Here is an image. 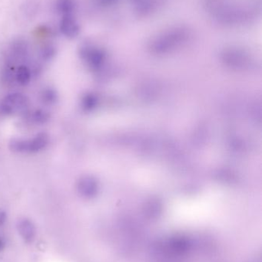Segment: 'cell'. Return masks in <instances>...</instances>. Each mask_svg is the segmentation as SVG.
<instances>
[{
    "mask_svg": "<svg viewBox=\"0 0 262 262\" xmlns=\"http://www.w3.org/2000/svg\"><path fill=\"white\" fill-rule=\"evenodd\" d=\"M60 30L62 33L69 38H74L79 34V26H78L74 15H66L62 17L60 21Z\"/></svg>",
    "mask_w": 262,
    "mask_h": 262,
    "instance_id": "obj_3",
    "label": "cell"
},
{
    "mask_svg": "<svg viewBox=\"0 0 262 262\" xmlns=\"http://www.w3.org/2000/svg\"><path fill=\"white\" fill-rule=\"evenodd\" d=\"M29 99L21 93H12L6 95L0 101V115L9 116L26 110Z\"/></svg>",
    "mask_w": 262,
    "mask_h": 262,
    "instance_id": "obj_2",
    "label": "cell"
},
{
    "mask_svg": "<svg viewBox=\"0 0 262 262\" xmlns=\"http://www.w3.org/2000/svg\"><path fill=\"white\" fill-rule=\"evenodd\" d=\"M55 9L62 17L74 15L75 9V0H56Z\"/></svg>",
    "mask_w": 262,
    "mask_h": 262,
    "instance_id": "obj_6",
    "label": "cell"
},
{
    "mask_svg": "<svg viewBox=\"0 0 262 262\" xmlns=\"http://www.w3.org/2000/svg\"><path fill=\"white\" fill-rule=\"evenodd\" d=\"M32 74L30 69L26 66H21L18 68L16 74H15V79L18 84L22 86L27 85L31 81Z\"/></svg>",
    "mask_w": 262,
    "mask_h": 262,
    "instance_id": "obj_9",
    "label": "cell"
},
{
    "mask_svg": "<svg viewBox=\"0 0 262 262\" xmlns=\"http://www.w3.org/2000/svg\"><path fill=\"white\" fill-rule=\"evenodd\" d=\"M17 227H18V233L25 241L31 243L35 238V226L30 220H26V219L20 220Z\"/></svg>",
    "mask_w": 262,
    "mask_h": 262,
    "instance_id": "obj_4",
    "label": "cell"
},
{
    "mask_svg": "<svg viewBox=\"0 0 262 262\" xmlns=\"http://www.w3.org/2000/svg\"><path fill=\"white\" fill-rule=\"evenodd\" d=\"M58 100V94L55 89L52 88H46L40 93V101L45 105H52L56 103Z\"/></svg>",
    "mask_w": 262,
    "mask_h": 262,
    "instance_id": "obj_8",
    "label": "cell"
},
{
    "mask_svg": "<svg viewBox=\"0 0 262 262\" xmlns=\"http://www.w3.org/2000/svg\"><path fill=\"white\" fill-rule=\"evenodd\" d=\"M77 188H78V193L82 196L86 197V198L92 197L95 193V190H96L95 182L89 177L82 178L78 181Z\"/></svg>",
    "mask_w": 262,
    "mask_h": 262,
    "instance_id": "obj_5",
    "label": "cell"
},
{
    "mask_svg": "<svg viewBox=\"0 0 262 262\" xmlns=\"http://www.w3.org/2000/svg\"><path fill=\"white\" fill-rule=\"evenodd\" d=\"M42 57L45 61H49L52 59L55 55V49L53 46L51 45H48V46H45L43 49H42Z\"/></svg>",
    "mask_w": 262,
    "mask_h": 262,
    "instance_id": "obj_11",
    "label": "cell"
},
{
    "mask_svg": "<svg viewBox=\"0 0 262 262\" xmlns=\"http://www.w3.org/2000/svg\"><path fill=\"white\" fill-rule=\"evenodd\" d=\"M28 119L36 125H43L46 124L50 119L49 112L42 109H36L28 115Z\"/></svg>",
    "mask_w": 262,
    "mask_h": 262,
    "instance_id": "obj_7",
    "label": "cell"
},
{
    "mask_svg": "<svg viewBox=\"0 0 262 262\" xmlns=\"http://www.w3.org/2000/svg\"><path fill=\"white\" fill-rule=\"evenodd\" d=\"M95 102H96V99L93 95H86L82 99V107L86 112H89L95 107Z\"/></svg>",
    "mask_w": 262,
    "mask_h": 262,
    "instance_id": "obj_10",
    "label": "cell"
},
{
    "mask_svg": "<svg viewBox=\"0 0 262 262\" xmlns=\"http://www.w3.org/2000/svg\"><path fill=\"white\" fill-rule=\"evenodd\" d=\"M49 137L46 133H39L29 140L15 139L10 143V149L20 154H35L47 147Z\"/></svg>",
    "mask_w": 262,
    "mask_h": 262,
    "instance_id": "obj_1",
    "label": "cell"
}]
</instances>
